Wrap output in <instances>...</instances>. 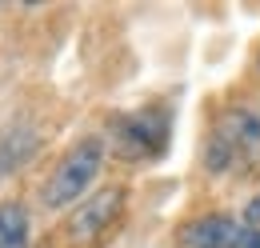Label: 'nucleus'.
<instances>
[{"mask_svg":"<svg viewBox=\"0 0 260 248\" xmlns=\"http://www.w3.org/2000/svg\"><path fill=\"white\" fill-rule=\"evenodd\" d=\"M180 244L184 248H240L244 244V220L228 216V212L196 216L180 228Z\"/></svg>","mask_w":260,"mask_h":248,"instance_id":"nucleus-5","label":"nucleus"},{"mask_svg":"<svg viewBox=\"0 0 260 248\" xmlns=\"http://www.w3.org/2000/svg\"><path fill=\"white\" fill-rule=\"evenodd\" d=\"M40 152V132L32 124L16 120L0 128V180H8L12 172H20L32 156Z\"/></svg>","mask_w":260,"mask_h":248,"instance_id":"nucleus-6","label":"nucleus"},{"mask_svg":"<svg viewBox=\"0 0 260 248\" xmlns=\"http://www.w3.org/2000/svg\"><path fill=\"white\" fill-rule=\"evenodd\" d=\"M124 188H100L92 196H84L64 220V240L72 248H96L108 240V232L120 224L124 216Z\"/></svg>","mask_w":260,"mask_h":248,"instance_id":"nucleus-4","label":"nucleus"},{"mask_svg":"<svg viewBox=\"0 0 260 248\" xmlns=\"http://www.w3.org/2000/svg\"><path fill=\"white\" fill-rule=\"evenodd\" d=\"M256 164H260V116L248 108H224L204 140V168L212 176H224L232 168H256Z\"/></svg>","mask_w":260,"mask_h":248,"instance_id":"nucleus-1","label":"nucleus"},{"mask_svg":"<svg viewBox=\"0 0 260 248\" xmlns=\"http://www.w3.org/2000/svg\"><path fill=\"white\" fill-rule=\"evenodd\" d=\"M112 144L132 160H156L164 156L168 140H172V108L164 104H148L136 112H120L112 116Z\"/></svg>","mask_w":260,"mask_h":248,"instance_id":"nucleus-3","label":"nucleus"},{"mask_svg":"<svg viewBox=\"0 0 260 248\" xmlns=\"http://www.w3.org/2000/svg\"><path fill=\"white\" fill-rule=\"evenodd\" d=\"M104 160H108V140L92 132V136H80L64 156H60V164L52 168V176H48V184H44V208H76L84 196H88V188L92 180L100 176V168H104Z\"/></svg>","mask_w":260,"mask_h":248,"instance_id":"nucleus-2","label":"nucleus"},{"mask_svg":"<svg viewBox=\"0 0 260 248\" xmlns=\"http://www.w3.org/2000/svg\"><path fill=\"white\" fill-rule=\"evenodd\" d=\"M240 248H260V228H244V244Z\"/></svg>","mask_w":260,"mask_h":248,"instance_id":"nucleus-9","label":"nucleus"},{"mask_svg":"<svg viewBox=\"0 0 260 248\" xmlns=\"http://www.w3.org/2000/svg\"><path fill=\"white\" fill-rule=\"evenodd\" d=\"M32 240V220L20 200H4L0 204V248H28Z\"/></svg>","mask_w":260,"mask_h":248,"instance_id":"nucleus-7","label":"nucleus"},{"mask_svg":"<svg viewBox=\"0 0 260 248\" xmlns=\"http://www.w3.org/2000/svg\"><path fill=\"white\" fill-rule=\"evenodd\" d=\"M240 220H244V228H260V192L244 204V216H240Z\"/></svg>","mask_w":260,"mask_h":248,"instance_id":"nucleus-8","label":"nucleus"}]
</instances>
